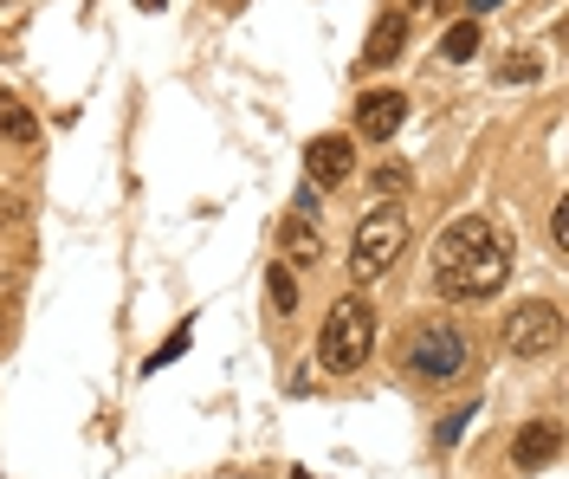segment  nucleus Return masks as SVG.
<instances>
[{
    "label": "nucleus",
    "instance_id": "3",
    "mask_svg": "<svg viewBox=\"0 0 569 479\" xmlns=\"http://www.w3.org/2000/svg\"><path fill=\"white\" fill-rule=\"evenodd\" d=\"M401 247H408V214H401L395 201H382V208H369L350 233V272L356 279H382L395 259H401Z\"/></svg>",
    "mask_w": 569,
    "mask_h": 479
},
{
    "label": "nucleus",
    "instance_id": "18",
    "mask_svg": "<svg viewBox=\"0 0 569 479\" xmlns=\"http://www.w3.org/2000/svg\"><path fill=\"white\" fill-rule=\"evenodd\" d=\"M550 247H557V253H569V201L550 214Z\"/></svg>",
    "mask_w": 569,
    "mask_h": 479
},
{
    "label": "nucleus",
    "instance_id": "17",
    "mask_svg": "<svg viewBox=\"0 0 569 479\" xmlns=\"http://www.w3.org/2000/svg\"><path fill=\"white\" fill-rule=\"evenodd\" d=\"M472 415H479V408H453V415L440 421V447H453V441H460V428L472 421Z\"/></svg>",
    "mask_w": 569,
    "mask_h": 479
},
{
    "label": "nucleus",
    "instance_id": "20",
    "mask_svg": "<svg viewBox=\"0 0 569 479\" xmlns=\"http://www.w3.org/2000/svg\"><path fill=\"white\" fill-rule=\"evenodd\" d=\"M466 7H472L466 20H479V13H492V7H505V0H466Z\"/></svg>",
    "mask_w": 569,
    "mask_h": 479
},
{
    "label": "nucleus",
    "instance_id": "6",
    "mask_svg": "<svg viewBox=\"0 0 569 479\" xmlns=\"http://www.w3.org/2000/svg\"><path fill=\"white\" fill-rule=\"evenodd\" d=\"M401 123H408V98H401V91H369V98H356V137L389 143V137H401Z\"/></svg>",
    "mask_w": 569,
    "mask_h": 479
},
{
    "label": "nucleus",
    "instance_id": "24",
    "mask_svg": "<svg viewBox=\"0 0 569 479\" xmlns=\"http://www.w3.org/2000/svg\"><path fill=\"white\" fill-rule=\"evenodd\" d=\"M0 331H7V311H0Z\"/></svg>",
    "mask_w": 569,
    "mask_h": 479
},
{
    "label": "nucleus",
    "instance_id": "9",
    "mask_svg": "<svg viewBox=\"0 0 569 479\" xmlns=\"http://www.w3.org/2000/svg\"><path fill=\"white\" fill-rule=\"evenodd\" d=\"M408 52V13H382L362 39V66H395Z\"/></svg>",
    "mask_w": 569,
    "mask_h": 479
},
{
    "label": "nucleus",
    "instance_id": "5",
    "mask_svg": "<svg viewBox=\"0 0 569 479\" xmlns=\"http://www.w3.org/2000/svg\"><path fill=\"white\" fill-rule=\"evenodd\" d=\"M563 343V311L550 305V298H531V305H518L511 318H505V357L511 363H537V357H550Z\"/></svg>",
    "mask_w": 569,
    "mask_h": 479
},
{
    "label": "nucleus",
    "instance_id": "14",
    "mask_svg": "<svg viewBox=\"0 0 569 479\" xmlns=\"http://www.w3.org/2000/svg\"><path fill=\"white\" fill-rule=\"evenodd\" d=\"M188 343H194V331H188V325H181L176 337H169V343H162V350H156V357H149V363H142V376H156V369H169L181 357V350H188Z\"/></svg>",
    "mask_w": 569,
    "mask_h": 479
},
{
    "label": "nucleus",
    "instance_id": "10",
    "mask_svg": "<svg viewBox=\"0 0 569 479\" xmlns=\"http://www.w3.org/2000/svg\"><path fill=\"white\" fill-rule=\"evenodd\" d=\"M279 259H284V266H318V259H323V233H318V221L291 214V221L279 227Z\"/></svg>",
    "mask_w": 569,
    "mask_h": 479
},
{
    "label": "nucleus",
    "instance_id": "8",
    "mask_svg": "<svg viewBox=\"0 0 569 479\" xmlns=\"http://www.w3.org/2000/svg\"><path fill=\"white\" fill-rule=\"evenodd\" d=\"M557 453H563V428H557V421H531V428H518V441H511V467L537 473V467H550Z\"/></svg>",
    "mask_w": 569,
    "mask_h": 479
},
{
    "label": "nucleus",
    "instance_id": "23",
    "mask_svg": "<svg viewBox=\"0 0 569 479\" xmlns=\"http://www.w3.org/2000/svg\"><path fill=\"white\" fill-rule=\"evenodd\" d=\"M408 7H440V0H408Z\"/></svg>",
    "mask_w": 569,
    "mask_h": 479
},
{
    "label": "nucleus",
    "instance_id": "16",
    "mask_svg": "<svg viewBox=\"0 0 569 479\" xmlns=\"http://www.w3.org/2000/svg\"><path fill=\"white\" fill-rule=\"evenodd\" d=\"M498 78H505V84H531V78H537V59H505V66H498Z\"/></svg>",
    "mask_w": 569,
    "mask_h": 479
},
{
    "label": "nucleus",
    "instance_id": "12",
    "mask_svg": "<svg viewBox=\"0 0 569 479\" xmlns=\"http://www.w3.org/2000/svg\"><path fill=\"white\" fill-rule=\"evenodd\" d=\"M472 52H486L479 20H460V27H447V33H440V59H447V66H466Z\"/></svg>",
    "mask_w": 569,
    "mask_h": 479
},
{
    "label": "nucleus",
    "instance_id": "11",
    "mask_svg": "<svg viewBox=\"0 0 569 479\" xmlns=\"http://www.w3.org/2000/svg\"><path fill=\"white\" fill-rule=\"evenodd\" d=\"M0 137H7L13 149H33L39 143V117L27 111L13 91H0Z\"/></svg>",
    "mask_w": 569,
    "mask_h": 479
},
{
    "label": "nucleus",
    "instance_id": "22",
    "mask_svg": "<svg viewBox=\"0 0 569 479\" xmlns=\"http://www.w3.org/2000/svg\"><path fill=\"white\" fill-rule=\"evenodd\" d=\"M142 13H162V7H169V0H137Z\"/></svg>",
    "mask_w": 569,
    "mask_h": 479
},
{
    "label": "nucleus",
    "instance_id": "21",
    "mask_svg": "<svg viewBox=\"0 0 569 479\" xmlns=\"http://www.w3.org/2000/svg\"><path fill=\"white\" fill-rule=\"evenodd\" d=\"M213 7H220V13H240V7H247V0H213Z\"/></svg>",
    "mask_w": 569,
    "mask_h": 479
},
{
    "label": "nucleus",
    "instance_id": "7",
    "mask_svg": "<svg viewBox=\"0 0 569 479\" xmlns=\"http://www.w3.org/2000/svg\"><path fill=\"white\" fill-rule=\"evenodd\" d=\"M305 176L318 188H337L356 176V143L350 137H311V149H305Z\"/></svg>",
    "mask_w": 569,
    "mask_h": 479
},
{
    "label": "nucleus",
    "instance_id": "19",
    "mask_svg": "<svg viewBox=\"0 0 569 479\" xmlns=\"http://www.w3.org/2000/svg\"><path fill=\"white\" fill-rule=\"evenodd\" d=\"M0 227H20V201L13 194H0Z\"/></svg>",
    "mask_w": 569,
    "mask_h": 479
},
{
    "label": "nucleus",
    "instance_id": "4",
    "mask_svg": "<svg viewBox=\"0 0 569 479\" xmlns=\"http://www.w3.org/2000/svg\"><path fill=\"white\" fill-rule=\"evenodd\" d=\"M401 363L415 369L421 382H460V376H466V363H472V343H466V331H460V325L433 318V325H421V331L408 337Z\"/></svg>",
    "mask_w": 569,
    "mask_h": 479
},
{
    "label": "nucleus",
    "instance_id": "13",
    "mask_svg": "<svg viewBox=\"0 0 569 479\" xmlns=\"http://www.w3.org/2000/svg\"><path fill=\"white\" fill-rule=\"evenodd\" d=\"M266 292H272V305H279V318H291V311H298V286H291V266H284V259H272V266H266Z\"/></svg>",
    "mask_w": 569,
    "mask_h": 479
},
{
    "label": "nucleus",
    "instance_id": "2",
    "mask_svg": "<svg viewBox=\"0 0 569 479\" xmlns=\"http://www.w3.org/2000/svg\"><path fill=\"white\" fill-rule=\"evenodd\" d=\"M369 350H376V311H369L362 292H343L318 331V363L330 376H356V369L369 363Z\"/></svg>",
    "mask_w": 569,
    "mask_h": 479
},
{
    "label": "nucleus",
    "instance_id": "15",
    "mask_svg": "<svg viewBox=\"0 0 569 479\" xmlns=\"http://www.w3.org/2000/svg\"><path fill=\"white\" fill-rule=\"evenodd\" d=\"M408 182H415V169H408V162H382V169H376V188H382V194H401Z\"/></svg>",
    "mask_w": 569,
    "mask_h": 479
},
{
    "label": "nucleus",
    "instance_id": "1",
    "mask_svg": "<svg viewBox=\"0 0 569 479\" xmlns=\"http://www.w3.org/2000/svg\"><path fill=\"white\" fill-rule=\"evenodd\" d=\"M433 279H440V298H453V305L498 298L511 279V240L486 214H460L433 240Z\"/></svg>",
    "mask_w": 569,
    "mask_h": 479
}]
</instances>
